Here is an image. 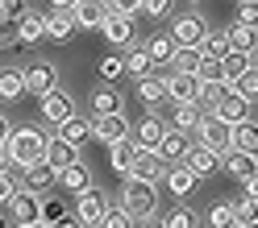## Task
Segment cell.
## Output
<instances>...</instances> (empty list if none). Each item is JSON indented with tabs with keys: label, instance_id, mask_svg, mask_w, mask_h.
<instances>
[{
	"label": "cell",
	"instance_id": "1",
	"mask_svg": "<svg viewBox=\"0 0 258 228\" xmlns=\"http://www.w3.org/2000/svg\"><path fill=\"white\" fill-rule=\"evenodd\" d=\"M46 137L42 129H34V125H25V129H13V137L5 141V150H9V158H13V166L17 170H29V166H38V162L46 158Z\"/></svg>",
	"mask_w": 258,
	"mask_h": 228
},
{
	"label": "cell",
	"instance_id": "2",
	"mask_svg": "<svg viewBox=\"0 0 258 228\" xmlns=\"http://www.w3.org/2000/svg\"><path fill=\"white\" fill-rule=\"evenodd\" d=\"M121 207H125L134 220H150L154 211H158V187H154V183H138V178H125Z\"/></svg>",
	"mask_w": 258,
	"mask_h": 228
},
{
	"label": "cell",
	"instance_id": "3",
	"mask_svg": "<svg viewBox=\"0 0 258 228\" xmlns=\"http://www.w3.org/2000/svg\"><path fill=\"white\" fill-rule=\"evenodd\" d=\"M196 137H200V145H208L217 158H221L225 150H233V125H225L221 117H213V112H204V117H200Z\"/></svg>",
	"mask_w": 258,
	"mask_h": 228
},
{
	"label": "cell",
	"instance_id": "4",
	"mask_svg": "<svg viewBox=\"0 0 258 228\" xmlns=\"http://www.w3.org/2000/svg\"><path fill=\"white\" fill-rule=\"evenodd\" d=\"M112 199L104 191H84V195H75V203H71V216L84 224V228H100V220H104V207H108Z\"/></svg>",
	"mask_w": 258,
	"mask_h": 228
},
{
	"label": "cell",
	"instance_id": "5",
	"mask_svg": "<svg viewBox=\"0 0 258 228\" xmlns=\"http://www.w3.org/2000/svg\"><path fill=\"white\" fill-rule=\"evenodd\" d=\"M204 34H208V25H204L200 13H183V17L171 21V34H167V38H171L175 46H183V50H196Z\"/></svg>",
	"mask_w": 258,
	"mask_h": 228
},
{
	"label": "cell",
	"instance_id": "6",
	"mask_svg": "<svg viewBox=\"0 0 258 228\" xmlns=\"http://www.w3.org/2000/svg\"><path fill=\"white\" fill-rule=\"evenodd\" d=\"M21 79H25V95H50L54 91V83H58V67L54 62H34V67H25L21 71Z\"/></svg>",
	"mask_w": 258,
	"mask_h": 228
},
{
	"label": "cell",
	"instance_id": "7",
	"mask_svg": "<svg viewBox=\"0 0 258 228\" xmlns=\"http://www.w3.org/2000/svg\"><path fill=\"white\" fill-rule=\"evenodd\" d=\"M129 121H125V112L121 117H92V141H100V145H117V141H129Z\"/></svg>",
	"mask_w": 258,
	"mask_h": 228
},
{
	"label": "cell",
	"instance_id": "8",
	"mask_svg": "<svg viewBox=\"0 0 258 228\" xmlns=\"http://www.w3.org/2000/svg\"><path fill=\"white\" fill-rule=\"evenodd\" d=\"M38 112H42V121L46 125H62V121H67V117H75V100H71V95L67 91H50V95H42V100H38Z\"/></svg>",
	"mask_w": 258,
	"mask_h": 228
},
{
	"label": "cell",
	"instance_id": "9",
	"mask_svg": "<svg viewBox=\"0 0 258 228\" xmlns=\"http://www.w3.org/2000/svg\"><path fill=\"white\" fill-rule=\"evenodd\" d=\"M54 137L58 141H67V145H75V150H84V145L92 141V117H67L62 125H54Z\"/></svg>",
	"mask_w": 258,
	"mask_h": 228
},
{
	"label": "cell",
	"instance_id": "10",
	"mask_svg": "<svg viewBox=\"0 0 258 228\" xmlns=\"http://www.w3.org/2000/svg\"><path fill=\"white\" fill-rule=\"evenodd\" d=\"M163 75H167V104H196V91H200L196 75H175V71H163Z\"/></svg>",
	"mask_w": 258,
	"mask_h": 228
},
{
	"label": "cell",
	"instance_id": "11",
	"mask_svg": "<svg viewBox=\"0 0 258 228\" xmlns=\"http://www.w3.org/2000/svg\"><path fill=\"white\" fill-rule=\"evenodd\" d=\"M221 170L241 183V178H250L258 170V154H250V150H225L221 154Z\"/></svg>",
	"mask_w": 258,
	"mask_h": 228
},
{
	"label": "cell",
	"instance_id": "12",
	"mask_svg": "<svg viewBox=\"0 0 258 228\" xmlns=\"http://www.w3.org/2000/svg\"><path fill=\"white\" fill-rule=\"evenodd\" d=\"M163 174H167V162L158 158L154 150H142L138 162H134V170H129L125 178H138V183H163Z\"/></svg>",
	"mask_w": 258,
	"mask_h": 228
},
{
	"label": "cell",
	"instance_id": "13",
	"mask_svg": "<svg viewBox=\"0 0 258 228\" xmlns=\"http://www.w3.org/2000/svg\"><path fill=\"white\" fill-rule=\"evenodd\" d=\"M187 150H191V141H187V133H175V129H167L163 133V141L154 145V154L167 162V166H179V162L187 158Z\"/></svg>",
	"mask_w": 258,
	"mask_h": 228
},
{
	"label": "cell",
	"instance_id": "14",
	"mask_svg": "<svg viewBox=\"0 0 258 228\" xmlns=\"http://www.w3.org/2000/svg\"><path fill=\"white\" fill-rule=\"evenodd\" d=\"M71 17H75L79 29H96V34H100V25L108 21V5L104 0H79V5L71 9Z\"/></svg>",
	"mask_w": 258,
	"mask_h": 228
},
{
	"label": "cell",
	"instance_id": "15",
	"mask_svg": "<svg viewBox=\"0 0 258 228\" xmlns=\"http://www.w3.org/2000/svg\"><path fill=\"white\" fill-rule=\"evenodd\" d=\"M138 100L150 104V108H163L167 104V75L163 71H150L138 79Z\"/></svg>",
	"mask_w": 258,
	"mask_h": 228
},
{
	"label": "cell",
	"instance_id": "16",
	"mask_svg": "<svg viewBox=\"0 0 258 228\" xmlns=\"http://www.w3.org/2000/svg\"><path fill=\"white\" fill-rule=\"evenodd\" d=\"M42 38H46V13L25 9L21 17H17V42H21V46H38Z\"/></svg>",
	"mask_w": 258,
	"mask_h": 228
},
{
	"label": "cell",
	"instance_id": "17",
	"mask_svg": "<svg viewBox=\"0 0 258 228\" xmlns=\"http://www.w3.org/2000/svg\"><path fill=\"white\" fill-rule=\"evenodd\" d=\"M88 104H92V117H121V112H125V95H121L117 87H108V83H104V87H96V91H92V100H88Z\"/></svg>",
	"mask_w": 258,
	"mask_h": 228
},
{
	"label": "cell",
	"instance_id": "18",
	"mask_svg": "<svg viewBox=\"0 0 258 228\" xmlns=\"http://www.w3.org/2000/svg\"><path fill=\"white\" fill-rule=\"evenodd\" d=\"M38 211H42V195L17 191V195H13V203H9V220H13V224H34Z\"/></svg>",
	"mask_w": 258,
	"mask_h": 228
},
{
	"label": "cell",
	"instance_id": "19",
	"mask_svg": "<svg viewBox=\"0 0 258 228\" xmlns=\"http://www.w3.org/2000/svg\"><path fill=\"white\" fill-rule=\"evenodd\" d=\"M75 34H79V25L71 17V9H50L46 13V38L50 42H71Z\"/></svg>",
	"mask_w": 258,
	"mask_h": 228
},
{
	"label": "cell",
	"instance_id": "20",
	"mask_svg": "<svg viewBox=\"0 0 258 228\" xmlns=\"http://www.w3.org/2000/svg\"><path fill=\"white\" fill-rule=\"evenodd\" d=\"M163 133H167V121L150 112V117H142V121H138V129H134L129 137H134V145H138V150H154V145L163 141Z\"/></svg>",
	"mask_w": 258,
	"mask_h": 228
},
{
	"label": "cell",
	"instance_id": "21",
	"mask_svg": "<svg viewBox=\"0 0 258 228\" xmlns=\"http://www.w3.org/2000/svg\"><path fill=\"white\" fill-rule=\"evenodd\" d=\"M42 162L58 174V170H67V166H75V162H79V150H75V145H67V141H58V137H50V141H46V158H42Z\"/></svg>",
	"mask_w": 258,
	"mask_h": 228
},
{
	"label": "cell",
	"instance_id": "22",
	"mask_svg": "<svg viewBox=\"0 0 258 228\" xmlns=\"http://www.w3.org/2000/svg\"><path fill=\"white\" fill-rule=\"evenodd\" d=\"M183 166L191 170V174H196V178H208V174H213L217 166H221V158L213 154V150H208V145H191V150H187V158H183Z\"/></svg>",
	"mask_w": 258,
	"mask_h": 228
},
{
	"label": "cell",
	"instance_id": "23",
	"mask_svg": "<svg viewBox=\"0 0 258 228\" xmlns=\"http://www.w3.org/2000/svg\"><path fill=\"white\" fill-rule=\"evenodd\" d=\"M163 183L171 187V195H175V199H187V195L196 191V183H200V178H196V174H191V170L183 166V162H179V166H167Z\"/></svg>",
	"mask_w": 258,
	"mask_h": 228
},
{
	"label": "cell",
	"instance_id": "24",
	"mask_svg": "<svg viewBox=\"0 0 258 228\" xmlns=\"http://www.w3.org/2000/svg\"><path fill=\"white\" fill-rule=\"evenodd\" d=\"M100 34L108 46H134V17H112L108 13V21L100 25Z\"/></svg>",
	"mask_w": 258,
	"mask_h": 228
},
{
	"label": "cell",
	"instance_id": "25",
	"mask_svg": "<svg viewBox=\"0 0 258 228\" xmlns=\"http://www.w3.org/2000/svg\"><path fill=\"white\" fill-rule=\"evenodd\" d=\"M213 117H221L225 125H237V121H250V100H241V95L225 91V100L213 108Z\"/></svg>",
	"mask_w": 258,
	"mask_h": 228
},
{
	"label": "cell",
	"instance_id": "26",
	"mask_svg": "<svg viewBox=\"0 0 258 228\" xmlns=\"http://www.w3.org/2000/svg\"><path fill=\"white\" fill-rule=\"evenodd\" d=\"M54 183H58V174H54L50 166H46V162H38V166H29V170H25V178H21V191L46 195V191H50Z\"/></svg>",
	"mask_w": 258,
	"mask_h": 228
},
{
	"label": "cell",
	"instance_id": "27",
	"mask_svg": "<svg viewBox=\"0 0 258 228\" xmlns=\"http://www.w3.org/2000/svg\"><path fill=\"white\" fill-rule=\"evenodd\" d=\"M138 145H134V137H129V141H117V145H108V166L112 170H117V174H129V170H134V162H138Z\"/></svg>",
	"mask_w": 258,
	"mask_h": 228
},
{
	"label": "cell",
	"instance_id": "28",
	"mask_svg": "<svg viewBox=\"0 0 258 228\" xmlns=\"http://www.w3.org/2000/svg\"><path fill=\"white\" fill-rule=\"evenodd\" d=\"M142 50L150 54V62H154V71H167L171 67V58H175V42L167 38V34H154L146 46H142Z\"/></svg>",
	"mask_w": 258,
	"mask_h": 228
},
{
	"label": "cell",
	"instance_id": "29",
	"mask_svg": "<svg viewBox=\"0 0 258 228\" xmlns=\"http://www.w3.org/2000/svg\"><path fill=\"white\" fill-rule=\"evenodd\" d=\"M58 187H67L71 195H84V191H92V170L84 166V162H75V166L58 170Z\"/></svg>",
	"mask_w": 258,
	"mask_h": 228
},
{
	"label": "cell",
	"instance_id": "30",
	"mask_svg": "<svg viewBox=\"0 0 258 228\" xmlns=\"http://www.w3.org/2000/svg\"><path fill=\"white\" fill-rule=\"evenodd\" d=\"M200 117H204V112L196 104H171V125L167 129H175V133H196Z\"/></svg>",
	"mask_w": 258,
	"mask_h": 228
},
{
	"label": "cell",
	"instance_id": "31",
	"mask_svg": "<svg viewBox=\"0 0 258 228\" xmlns=\"http://www.w3.org/2000/svg\"><path fill=\"white\" fill-rule=\"evenodd\" d=\"M21 95H25V79H21V71H17V67H0V100L13 104V100H21Z\"/></svg>",
	"mask_w": 258,
	"mask_h": 228
},
{
	"label": "cell",
	"instance_id": "32",
	"mask_svg": "<svg viewBox=\"0 0 258 228\" xmlns=\"http://www.w3.org/2000/svg\"><path fill=\"white\" fill-rule=\"evenodd\" d=\"M121 62H125V75H134V79H142V75H150V71H154V62H150V54L142 50V46H125Z\"/></svg>",
	"mask_w": 258,
	"mask_h": 228
},
{
	"label": "cell",
	"instance_id": "33",
	"mask_svg": "<svg viewBox=\"0 0 258 228\" xmlns=\"http://www.w3.org/2000/svg\"><path fill=\"white\" fill-rule=\"evenodd\" d=\"M196 54L200 58H225V54H229V38H225V29H208V34L200 38V46H196Z\"/></svg>",
	"mask_w": 258,
	"mask_h": 228
},
{
	"label": "cell",
	"instance_id": "34",
	"mask_svg": "<svg viewBox=\"0 0 258 228\" xmlns=\"http://www.w3.org/2000/svg\"><path fill=\"white\" fill-rule=\"evenodd\" d=\"M225 91H233V95H241V100H258V71L250 67L246 75H237V79H225Z\"/></svg>",
	"mask_w": 258,
	"mask_h": 228
},
{
	"label": "cell",
	"instance_id": "35",
	"mask_svg": "<svg viewBox=\"0 0 258 228\" xmlns=\"http://www.w3.org/2000/svg\"><path fill=\"white\" fill-rule=\"evenodd\" d=\"M225 38H229V50H258V29H250V25H229L225 29Z\"/></svg>",
	"mask_w": 258,
	"mask_h": 228
},
{
	"label": "cell",
	"instance_id": "36",
	"mask_svg": "<svg viewBox=\"0 0 258 228\" xmlns=\"http://www.w3.org/2000/svg\"><path fill=\"white\" fill-rule=\"evenodd\" d=\"M233 150L258 154V121H237L233 125Z\"/></svg>",
	"mask_w": 258,
	"mask_h": 228
},
{
	"label": "cell",
	"instance_id": "37",
	"mask_svg": "<svg viewBox=\"0 0 258 228\" xmlns=\"http://www.w3.org/2000/svg\"><path fill=\"white\" fill-rule=\"evenodd\" d=\"M221 67H225V79H237V75H246L254 67V58H250V50H229L221 58Z\"/></svg>",
	"mask_w": 258,
	"mask_h": 228
},
{
	"label": "cell",
	"instance_id": "38",
	"mask_svg": "<svg viewBox=\"0 0 258 228\" xmlns=\"http://www.w3.org/2000/svg\"><path fill=\"white\" fill-rule=\"evenodd\" d=\"M204 224H208V228H233V224H237V220H233V203H229V199L213 203V207L204 211Z\"/></svg>",
	"mask_w": 258,
	"mask_h": 228
},
{
	"label": "cell",
	"instance_id": "39",
	"mask_svg": "<svg viewBox=\"0 0 258 228\" xmlns=\"http://www.w3.org/2000/svg\"><path fill=\"white\" fill-rule=\"evenodd\" d=\"M71 211V203L62 199V195H42V211H38V220H46V224H54V220H62Z\"/></svg>",
	"mask_w": 258,
	"mask_h": 228
},
{
	"label": "cell",
	"instance_id": "40",
	"mask_svg": "<svg viewBox=\"0 0 258 228\" xmlns=\"http://www.w3.org/2000/svg\"><path fill=\"white\" fill-rule=\"evenodd\" d=\"M196 67H200V54H196V50H183V46H175V58H171L167 71H175V75H196Z\"/></svg>",
	"mask_w": 258,
	"mask_h": 228
},
{
	"label": "cell",
	"instance_id": "41",
	"mask_svg": "<svg viewBox=\"0 0 258 228\" xmlns=\"http://www.w3.org/2000/svg\"><path fill=\"white\" fill-rule=\"evenodd\" d=\"M221 100H225V83H200V91H196V108L200 112H213Z\"/></svg>",
	"mask_w": 258,
	"mask_h": 228
},
{
	"label": "cell",
	"instance_id": "42",
	"mask_svg": "<svg viewBox=\"0 0 258 228\" xmlns=\"http://www.w3.org/2000/svg\"><path fill=\"white\" fill-rule=\"evenodd\" d=\"M138 220L134 216H129V211L121 207V203H108L104 207V220H100V228H134Z\"/></svg>",
	"mask_w": 258,
	"mask_h": 228
},
{
	"label": "cell",
	"instance_id": "43",
	"mask_svg": "<svg viewBox=\"0 0 258 228\" xmlns=\"http://www.w3.org/2000/svg\"><path fill=\"white\" fill-rule=\"evenodd\" d=\"M96 71H100L104 83H117V79L125 75V62H121V54H104L100 62H96Z\"/></svg>",
	"mask_w": 258,
	"mask_h": 228
},
{
	"label": "cell",
	"instance_id": "44",
	"mask_svg": "<svg viewBox=\"0 0 258 228\" xmlns=\"http://www.w3.org/2000/svg\"><path fill=\"white\" fill-rule=\"evenodd\" d=\"M196 79H200V83H225V67H221V58H200Z\"/></svg>",
	"mask_w": 258,
	"mask_h": 228
},
{
	"label": "cell",
	"instance_id": "45",
	"mask_svg": "<svg viewBox=\"0 0 258 228\" xmlns=\"http://www.w3.org/2000/svg\"><path fill=\"white\" fill-rule=\"evenodd\" d=\"M229 203H233V220H237V224H254V220H258V199L241 195V199H229Z\"/></svg>",
	"mask_w": 258,
	"mask_h": 228
},
{
	"label": "cell",
	"instance_id": "46",
	"mask_svg": "<svg viewBox=\"0 0 258 228\" xmlns=\"http://www.w3.org/2000/svg\"><path fill=\"white\" fill-rule=\"evenodd\" d=\"M167 228H200V211H191V207H175L171 216H163Z\"/></svg>",
	"mask_w": 258,
	"mask_h": 228
},
{
	"label": "cell",
	"instance_id": "47",
	"mask_svg": "<svg viewBox=\"0 0 258 228\" xmlns=\"http://www.w3.org/2000/svg\"><path fill=\"white\" fill-rule=\"evenodd\" d=\"M17 191H21V178H13V170H0V207H9Z\"/></svg>",
	"mask_w": 258,
	"mask_h": 228
},
{
	"label": "cell",
	"instance_id": "48",
	"mask_svg": "<svg viewBox=\"0 0 258 228\" xmlns=\"http://www.w3.org/2000/svg\"><path fill=\"white\" fill-rule=\"evenodd\" d=\"M112 17H138L142 13V0H104Z\"/></svg>",
	"mask_w": 258,
	"mask_h": 228
},
{
	"label": "cell",
	"instance_id": "49",
	"mask_svg": "<svg viewBox=\"0 0 258 228\" xmlns=\"http://www.w3.org/2000/svg\"><path fill=\"white\" fill-rule=\"evenodd\" d=\"M237 25L258 29V0H241V5H237Z\"/></svg>",
	"mask_w": 258,
	"mask_h": 228
},
{
	"label": "cell",
	"instance_id": "50",
	"mask_svg": "<svg viewBox=\"0 0 258 228\" xmlns=\"http://www.w3.org/2000/svg\"><path fill=\"white\" fill-rule=\"evenodd\" d=\"M25 9H29L25 0H0V21H17Z\"/></svg>",
	"mask_w": 258,
	"mask_h": 228
},
{
	"label": "cell",
	"instance_id": "51",
	"mask_svg": "<svg viewBox=\"0 0 258 228\" xmlns=\"http://www.w3.org/2000/svg\"><path fill=\"white\" fill-rule=\"evenodd\" d=\"M142 13H146L150 21H158V17H167V13H171V0H142Z\"/></svg>",
	"mask_w": 258,
	"mask_h": 228
},
{
	"label": "cell",
	"instance_id": "52",
	"mask_svg": "<svg viewBox=\"0 0 258 228\" xmlns=\"http://www.w3.org/2000/svg\"><path fill=\"white\" fill-rule=\"evenodd\" d=\"M241 183H246V195H250V199H258V170H254L250 178H241Z\"/></svg>",
	"mask_w": 258,
	"mask_h": 228
},
{
	"label": "cell",
	"instance_id": "53",
	"mask_svg": "<svg viewBox=\"0 0 258 228\" xmlns=\"http://www.w3.org/2000/svg\"><path fill=\"white\" fill-rule=\"evenodd\" d=\"M50 228H84V224H79V220H75V216H71V211H67V216H62V220H54V224H50Z\"/></svg>",
	"mask_w": 258,
	"mask_h": 228
},
{
	"label": "cell",
	"instance_id": "54",
	"mask_svg": "<svg viewBox=\"0 0 258 228\" xmlns=\"http://www.w3.org/2000/svg\"><path fill=\"white\" fill-rule=\"evenodd\" d=\"M9 137H13V121H9V117H0V145H5Z\"/></svg>",
	"mask_w": 258,
	"mask_h": 228
},
{
	"label": "cell",
	"instance_id": "55",
	"mask_svg": "<svg viewBox=\"0 0 258 228\" xmlns=\"http://www.w3.org/2000/svg\"><path fill=\"white\" fill-rule=\"evenodd\" d=\"M0 170H13V158H9V150L0 145Z\"/></svg>",
	"mask_w": 258,
	"mask_h": 228
},
{
	"label": "cell",
	"instance_id": "56",
	"mask_svg": "<svg viewBox=\"0 0 258 228\" xmlns=\"http://www.w3.org/2000/svg\"><path fill=\"white\" fill-rule=\"evenodd\" d=\"M142 228H167V220H158V216H150V220H142Z\"/></svg>",
	"mask_w": 258,
	"mask_h": 228
},
{
	"label": "cell",
	"instance_id": "57",
	"mask_svg": "<svg viewBox=\"0 0 258 228\" xmlns=\"http://www.w3.org/2000/svg\"><path fill=\"white\" fill-rule=\"evenodd\" d=\"M79 0H50V9H75Z\"/></svg>",
	"mask_w": 258,
	"mask_h": 228
},
{
	"label": "cell",
	"instance_id": "58",
	"mask_svg": "<svg viewBox=\"0 0 258 228\" xmlns=\"http://www.w3.org/2000/svg\"><path fill=\"white\" fill-rule=\"evenodd\" d=\"M17 228H50L46 220H34V224H17Z\"/></svg>",
	"mask_w": 258,
	"mask_h": 228
},
{
	"label": "cell",
	"instance_id": "59",
	"mask_svg": "<svg viewBox=\"0 0 258 228\" xmlns=\"http://www.w3.org/2000/svg\"><path fill=\"white\" fill-rule=\"evenodd\" d=\"M0 228H9V216H5V211H0Z\"/></svg>",
	"mask_w": 258,
	"mask_h": 228
},
{
	"label": "cell",
	"instance_id": "60",
	"mask_svg": "<svg viewBox=\"0 0 258 228\" xmlns=\"http://www.w3.org/2000/svg\"><path fill=\"white\" fill-rule=\"evenodd\" d=\"M233 228H258V220H254V224H233Z\"/></svg>",
	"mask_w": 258,
	"mask_h": 228
},
{
	"label": "cell",
	"instance_id": "61",
	"mask_svg": "<svg viewBox=\"0 0 258 228\" xmlns=\"http://www.w3.org/2000/svg\"><path fill=\"white\" fill-rule=\"evenodd\" d=\"M254 71H258V58H254Z\"/></svg>",
	"mask_w": 258,
	"mask_h": 228
}]
</instances>
